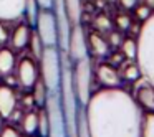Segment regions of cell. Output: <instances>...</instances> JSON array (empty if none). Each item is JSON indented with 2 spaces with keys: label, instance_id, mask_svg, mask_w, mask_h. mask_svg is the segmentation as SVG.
Wrapping results in <instances>:
<instances>
[{
  "label": "cell",
  "instance_id": "obj_1",
  "mask_svg": "<svg viewBox=\"0 0 154 137\" xmlns=\"http://www.w3.org/2000/svg\"><path fill=\"white\" fill-rule=\"evenodd\" d=\"M90 137H141L143 111L118 88H104L90 96L86 106Z\"/></svg>",
  "mask_w": 154,
  "mask_h": 137
},
{
  "label": "cell",
  "instance_id": "obj_2",
  "mask_svg": "<svg viewBox=\"0 0 154 137\" xmlns=\"http://www.w3.org/2000/svg\"><path fill=\"white\" fill-rule=\"evenodd\" d=\"M40 79L45 83L48 91H60V83H61V50L58 46H43L40 58Z\"/></svg>",
  "mask_w": 154,
  "mask_h": 137
},
{
  "label": "cell",
  "instance_id": "obj_3",
  "mask_svg": "<svg viewBox=\"0 0 154 137\" xmlns=\"http://www.w3.org/2000/svg\"><path fill=\"white\" fill-rule=\"evenodd\" d=\"M137 46H146V48H154V31L147 27L146 23L139 30V41ZM137 66L141 70V76L146 79L151 86H154V51L147 53H137L136 55Z\"/></svg>",
  "mask_w": 154,
  "mask_h": 137
},
{
  "label": "cell",
  "instance_id": "obj_4",
  "mask_svg": "<svg viewBox=\"0 0 154 137\" xmlns=\"http://www.w3.org/2000/svg\"><path fill=\"white\" fill-rule=\"evenodd\" d=\"M45 109L48 114V137H68L66 122H65L60 101V91H50L48 93Z\"/></svg>",
  "mask_w": 154,
  "mask_h": 137
},
{
  "label": "cell",
  "instance_id": "obj_5",
  "mask_svg": "<svg viewBox=\"0 0 154 137\" xmlns=\"http://www.w3.org/2000/svg\"><path fill=\"white\" fill-rule=\"evenodd\" d=\"M73 88L80 106H86L91 96V63L90 58L76 61L73 73Z\"/></svg>",
  "mask_w": 154,
  "mask_h": 137
},
{
  "label": "cell",
  "instance_id": "obj_6",
  "mask_svg": "<svg viewBox=\"0 0 154 137\" xmlns=\"http://www.w3.org/2000/svg\"><path fill=\"white\" fill-rule=\"evenodd\" d=\"M35 31L45 46H58L57 18L51 8H40L35 20Z\"/></svg>",
  "mask_w": 154,
  "mask_h": 137
},
{
  "label": "cell",
  "instance_id": "obj_7",
  "mask_svg": "<svg viewBox=\"0 0 154 137\" xmlns=\"http://www.w3.org/2000/svg\"><path fill=\"white\" fill-rule=\"evenodd\" d=\"M66 53L73 61H80L83 58H88V41L81 23L71 25L70 35H68Z\"/></svg>",
  "mask_w": 154,
  "mask_h": 137
},
{
  "label": "cell",
  "instance_id": "obj_8",
  "mask_svg": "<svg viewBox=\"0 0 154 137\" xmlns=\"http://www.w3.org/2000/svg\"><path fill=\"white\" fill-rule=\"evenodd\" d=\"M17 78H18V84L23 89H32V86L38 79V68H37L35 60H32V58H22L18 61Z\"/></svg>",
  "mask_w": 154,
  "mask_h": 137
},
{
  "label": "cell",
  "instance_id": "obj_9",
  "mask_svg": "<svg viewBox=\"0 0 154 137\" xmlns=\"http://www.w3.org/2000/svg\"><path fill=\"white\" fill-rule=\"evenodd\" d=\"M134 101L141 109L147 111V112H154V86H151L146 79L139 78V84L136 88V94H134Z\"/></svg>",
  "mask_w": 154,
  "mask_h": 137
},
{
  "label": "cell",
  "instance_id": "obj_10",
  "mask_svg": "<svg viewBox=\"0 0 154 137\" xmlns=\"http://www.w3.org/2000/svg\"><path fill=\"white\" fill-rule=\"evenodd\" d=\"M25 0H0V20L15 22L23 17Z\"/></svg>",
  "mask_w": 154,
  "mask_h": 137
},
{
  "label": "cell",
  "instance_id": "obj_11",
  "mask_svg": "<svg viewBox=\"0 0 154 137\" xmlns=\"http://www.w3.org/2000/svg\"><path fill=\"white\" fill-rule=\"evenodd\" d=\"M96 78L104 88H119V84H121V74L109 63H101L98 66Z\"/></svg>",
  "mask_w": 154,
  "mask_h": 137
},
{
  "label": "cell",
  "instance_id": "obj_12",
  "mask_svg": "<svg viewBox=\"0 0 154 137\" xmlns=\"http://www.w3.org/2000/svg\"><path fill=\"white\" fill-rule=\"evenodd\" d=\"M17 107V93L7 84H0V116L7 119Z\"/></svg>",
  "mask_w": 154,
  "mask_h": 137
},
{
  "label": "cell",
  "instance_id": "obj_13",
  "mask_svg": "<svg viewBox=\"0 0 154 137\" xmlns=\"http://www.w3.org/2000/svg\"><path fill=\"white\" fill-rule=\"evenodd\" d=\"M30 33H32L30 25L28 23H18L17 27L14 28L12 35L8 37V40H10V43H12V48H14V50H23L28 45Z\"/></svg>",
  "mask_w": 154,
  "mask_h": 137
},
{
  "label": "cell",
  "instance_id": "obj_14",
  "mask_svg": "<svg viewBox=\"0 0 154 137\" xmlns=\"http://www.w3.org/2000/svg\"><path fill=\"white\" fill-rule=\"evenodd\" d=\"M86 41H88V50H90L94 56H108V55H109V43H108V40H104L100 33H96V31L90 33L86 38Z\"/></svg>",
  "mask_w": 154,
  "mask_h": 137
},
{
  "label": "cell",
  "instance_id": "obj_15",
  "mask_svg": "<svg viewBox=\"0 0 154 137\" xmlns=\"http://www.w3.org/2000/svg\"><path fill=\"white\" fill-rule=\"evenodd\" d=\"M65 12L70 25H78L83 17V8H81V0H63Z\"/></svg>",
  "mask_w": 154,
  "mask_h": 137
},
{
  "label": "cell",
  "instance_id": "obj_16",
  "mask_svg": "<svg viewBox=\"0 0 154 137\" xmlns=\"http://www.w3.org/2000/svg\"><path fill=\"white\" fill-rule=\"evenodd\" d=\"M15 68V53L12 48H0V76L7 73H12Z\"/></svg>",
  "mask_w": 154,
  "mask_h": 137
},
{
  "label": "cell",
  "instance_id": "obj_17",
  "mask_svg": "<svg viewBox=\"0 0 154 137\" xmlns=\"http://www.w3.org/2000/svg\"><path fill=\"white\" fill-rule=\"evenodd\" d=\"M48 93L50 91L47 89V86H45V83L38 78L37 83L32 86V96H33V103L35 106L38 107H45V104H47V97H48Z\"/></svg>",
  "mask_w": 154,
  "mask_h": 137
},
{
  "label": "cell",
  "instance_id": "obj_18",
  "mask_svg": "<svg viewBox=\"0 0 154 137\" xmlns=\"http://www.w3.org/2000/svg\"><path fill=\"white\" fill-rule=\"evenodd\" d=\"M22 129L27 136H35L38 129V112L35 111H28L22 116Z\"/></svg>",
  "mask_w": 154,
  "mask_h": 137
},
{
  "label": "cell",
  "instance_id": "obj_19",
  "mask_svg": "<svg viewBox=\"0 0 154 137\" xmlns=\"http://www.w3.org/2000/svg\"><path fill=\"white\" fill-rule=\"evenodd\" d=\"M76 137H90V129H88V121L85 106H78L76 112Z\"/></svg>",
  "mask_w": 154,
  "mask_h": 137
},
{
  "label": "cell",
  "instance_id": "obj_20",
  "mask_svg": "<svg viewBox=\"0 0 154 137\" xmlns=\"http://www.w3.org/2000/svg\"><path fill=\"white\" fill-rule=\"evenodd\" d=\"M119 46H121V53L124 55V58H126V60H131V61L136 60V55H137V41L134 40L133 37L123 40Z\"/></svg>",
  "mask_w": 154,
  "mask_h": 137
},
{
  "label": "cell",
  "instance_id": "obj_21",
  "mask_svg": "<svg viewBox=\"0 0 154 137\" xmlns=\"http://www.w3.org/2000/svg\"><path fill=\"white\" fill-rule=\"evenodd\" d=\"M121 78H123V79H126V81H131V83L139 81L141 70H139V66H137V63H128V64H124L123 71H121Z\"/></svg>",
  "mask_w": 154,
  "mask_h": 137
},
{
  "label": "cell",
  "instance_id": "obj_22",
  "mask_svg": "<svg viewBox=\"0 0 154 137\" xmlns=\"http://www.w3.org/2000/svg\"><path fill=\"white\" fill-rule=\"evenodd\" d=\"M38 10H40V5H38L37 0H25L23 17L27 18L28 25H35V20H37Z\"/></svg>",
  "mask_w": 154,
  "mask_h": 137
},
{
  "label": "cell",
  "instance_id": "obj_23",
  "mask_svg": "<svg viewBox=\"0 0 154 137\" xmlns=\"http://www.w3.org/2000/svg\"><path fill=\"white\" fill-rule=\"evenodd\" d=\"M28 46H30V53L33 55V58H35V60H38V58H40V55H42V51H43V46H45V45L42 43L40 37L37 35V31H33V30H32V33H30Z\"/></svg>",
  "mask_w": 154,
  "mask_h": 137
},
{
  "label": "cell",
  "instance_id": "obj_24",
  "mask_svg": "<svg viewBox=\"0 0 154 137\" xmlns=\"http://www.w3.org/2000/svg\"><path fill=\"white\" fill-rule=\"evenodd\" d=\"M141 137H154V112H147L143 116Z\"/></svg>",
  "mask_w": 154,
  "mask_h": 137
},
{
  "label": "cell",
  "instance_id": "obj_25",
  "mask_svg": "<svg viewBox=\"0 0 154 137\" xmlns=\"http://www.w3.org/2000/svg\"><path fill=\"white\" fill-rule=\"evenodd\" d=\"M37 134L40 137H48V114L45 107H40L38 111V129Z\"/></svg>",
  "mask_w": 154,
  "mask_h": 137
},
{
  "label": "cell",
  "instance_id": "obj_26",
  "mask_svg": "<svg viewBox=\"0 0 154 137\" xmlns=\"http://www.w3.org/2000/svg\"><path fill=\"white\" fill-rule=\"evenodd\" d=\"M136 18L139 22H146L147 18L152 15V8L149 7L147 4H143V5H136Z\"/></svg>",
  "mask_w": 154,
  "mask_h": 137
},
{
  "label": "cell",
  "instance_id": "obj_27",
  "mask_svg": "<svg viewBox=\"0 0 154 137\" xmlns=\"http://www.w3.org/2000/svg\"><path fill=\"white\" fill-rule=\"evenodd\" d=\"M114 23H116V27H118V30H119V31H126L133 22H131V17H129V15L121 13V15H118V17H116Z\"/></svg>",
  "mask_w": 154,
  "mask_h": 137
},
{
  "label": "cell",
  "instance_id": "obj_28",
  "mask_svg": "<svg viewBox=\"0 0 154 137\" xmlns=\"http://www.w3.org/2000/svg\"><path fill=\"white\" fill-rule=\"evenodd\" d=\"M94 25L100 31H109L111 30V20L104 15H98L96 20H94Z\"/></svg>",
  "mask_w": 154,
  "mask_h": 137
},
{
  "label": "cell",
  "instance_id": "obj_29",
  "mask_svg": "<svg viewBox=\"0 0 154 137\" xmlns=\"http://www.w3.org/2000/svg\"><path fill=\"white\" fill-rule=\"evenodd\" d=\"M121 41H123V35H121L119 31H109V37H108V43H109V46L118 48L121 45Z\"/></svg>",
  "mask_w": 154,
  "mask_h": 137
},
{
  "label": "cell",
  "instance_id": "obj_30",
  "mask_svg": "<svg viewBox=\"0 0 154 137\" xmlns=\"http://www.w3.org/2000/svg\"><path fill=\"white\" fill-rule=\"evenodd\" d=\"M0 137H20V136H18V130L14 126H5L0 130Z\"/></svg>",
  "mask_w": 154,
  "mask_h": 137
},
{
  "label": "cell",
  "instance_id": "obj_31",
  "mask_svg": "<svg viewBox=\"0 0 154 137\" xmlns=\"http://www.w3.org/2000/svg\"><path fill=\"white\" fill-rule=\"evenodd\" d=\"M4 84H7V86H10V88H15V86L18 84L17 74H12V73L4 74Z\"/></svg>",
  "mask_w": 154,
  "mask_h": 137
},
{
  "label": "cell",
  "instance_id": "obj_32",
  "mask_svg": "<svg viewBox=\"0 0 154 137\" xmlns=\"http://www.w3.org/2000/svg\"><path fill=\"white\" fill-rule=\"evenodd\" d=\"M124 60H126V58H124L123 53H113L109 56V64H113V66H119V64H123Z\"/></svg>",
  "mask_w": 154,
  "mask_h": 137
},
{
  "label": "cell",
  "instance_id": "obj_33",
  "mask_svg": "<svg viewBox=\"0 0 154 137\" xmlns=\"http://www.w3.org/2000/svg\"><path fill=\"white\" fill-rule=\"evenodd\" d=\"M118 2H119V5L124 8V10H133V8L137 5L139 0H118Z\"/></svg>",
  "mask_w": 154,
  "mask_h": 137
},
{
  "label": "cell",
  "instance_id": "obj_34",
  "mask_svg": "<svg viewBox=\"0 0 154 137\" xmlns=\"http://www.w3.org/2000/svg\"><path fill=\"white\" fill-rule=\"evenodd\" d=\"M8 37H10V35H8V30L5 28L4 22L0 20V45H4L5 41L8 40Z\"/></svg>",
  "mask_w": 154,
  "mask_h": 137
},
{
  "label": "cell",
  "instance_id": "obj_35",
  "mask_svg": "<svg viewBox=\"0 0 154 137\" xmlns=\"http://www.w3.org/2000/svg\"><path fill=\"white\" fill-rule=\"evenodd\" d=\"M22 103H23V106L25 107H32V106H33V96H32V93L30 94H25V96H23V101H22Z\"/></svg>",
  "mask_w": 154,
  "mask_h": 137
},
{
  "label": "cell",
  "instance_id": "obj_36",
  "mask_svg": "<svg viewBox=\"0 0 154 137\" xmlns=\"http://www.w3.org/2000/svg\"><path fill=\"white\" fill-rule=\"evenodd\" d=\"M146 4H147V5H149V7L154 10V0H146Z\"/></svg>",
  "mask_w": 154,
  "mask_h": 137
},
{
  "label": "cell",
  "instance_id": "obj_37",
  "mask_svg": "<svg viewBox=\"0 0 154 137\" xmlns=\"http://www.w3.org/2000/svg\"><path fill=\"white\" fill-rule=\"evenodd\" d=\"M2 127L4 126H2V116H0V130H2Z\"/></svg>",
  "mask_w": 154,
  "mask_h": 137
},
{
  "label": "cell",
  "instance_id": "obj_38",
  "mask_svg": "<svg viewBox=\"0 0 154 137\" xmlns=\"http://www.w3.org/2000/svg\"><path fill=\"white\" fill-rule=\"evenodd\" d=\"M108 2H116V0H108Z\"/></svg>",
  "mask_w": 154,
  "mask_h": 137
}]
</instances>
